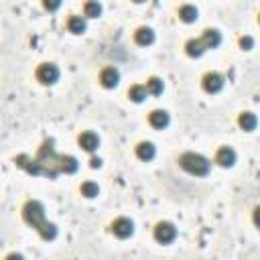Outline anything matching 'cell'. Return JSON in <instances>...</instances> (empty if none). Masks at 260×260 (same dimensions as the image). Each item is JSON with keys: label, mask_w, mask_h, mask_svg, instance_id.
Here are the masks:
<instances>
[{"label": "cell", "mask_w": 260, "mask_h": 260, "mask_svg": "<svg viewBox=\"0 0 260 260\" xmlns=\"http://www.w3.org/2000/svg\"><path fill=\"white\" fill-rule=\"evenodd\" d=\"M179 167H181L185 173L193 175V177H205V175L209 173V169H211V162H209V158H205L203 154L189 150V152H183V154L179 156Z\"/></svg>", "instance_id": "6da1fadb"}, {"label": "cell", "mask_w": 260, "mask_h": 260, "mask_svg": "<svg viewBox=\"0 0 260 260\" xmlns=\"http://www.w3.org/2000/svg\"><path fill=\"white\" fill-rule=\"evenodd\" d=\"M22 219L32 228V230H41L43 225H45V221H47V215H45V207H43V203L41 201H37V199H30V201H26L24 203V207H22Z\"/></svg>", "instance_id": "7a4b0ae2"}, {"label": "cell", "mask_w": 260, "mask_h": 260, "mask_svg": "<svg viewBox=\"0 0 260 260\" xmlns=\"http://www.w3.org/2000/svg\"><path fill=\"white\" fill-rule=\"evenodd\" d=\"M37 79H39V83H43V85H53V83H57V79H59V67L55 65V63H41L39 67H37Z\"/></svg>", "instance_id": "3957f363"}, {"label": "cell", "mask_w": 260, "mask_h": 260, "mask_svg": "<svg viewBox=\"0 0 260 260\" xmlns=\"http://www.w3.org/2000/svg\"><path fill=\"white\" fill-rule=\"evenodd\" d=\"M152 234H154V240L158 244H171L177 238V228L171 221H158L154 225V232Z\"/></svg>", "instance_id": "277c9868"}, {"label": "cell", "mask_w": 260, "mask_h": 260, "mask_svg": "<svg viewBox=\"0 0 260 260\" xmlns=\"http://www.w3.org/2000/svg\"><path fill=\"white\" fill-rule=\"evenodd\" d=\"M110 230H112V234H114L116 238L126 240V238H130V236L134 234V221H132L130 217H116V219L110 223Z\"/></svg>", "instance_id": "5b68a950"}, {"label": "cell", "mask_w": 260, "mask_h": 260, "mask_svg": "<svg viewBox=\"0 0 260 260\" xmlns=\"http://www.w3.org/2000/svg\"><path fill=\"white\" fill-rule=\"evenodd\" d=\"M201 85H203V89H205L207 93H217V91L223 89L225 79H223V75L217 73V71H207V73L201 77Z\"/></svg>", "instance_id": "8992f818"}, {"label": "cell", "mask_w": 260, "mask_h": 260, "mask_svg": "<svg viewBox=\"0 0 260 260\" xmlns=\"http://www.w3.org/2000/svg\"><path fill=\"white\" fill-rule=\"evenodd\" d=\"M100 83L106 87V89H114L118 83H120V71L116 67H104L100 71Z\"/></svg>", "instance_id": "52a82bcc"}, {"label": "cell", "mask_w": 260, "mask_h": 260, "mask_svg": "<svg viewBox=\"0 0 260 260\" xmlns=\"http://www.w3.org/2000/svg\"><path fill=\"white\" fill-rule=\"evenodd\" d=\"M77 142L85 152H95L98 146H100V136L95 132H91V130H85V132H81L77 136Z\"/></svg>", "instance_id": "ba28073f"}, {"label": "cell", "mask_w": 260, "mask_h": 260, "mask_svg": "<svg viewBox=\"0 0 260 260\" xmlns=\"http://www.w3.org/2000/svg\"><path fill=\"white\" fill-rule=\"evenodd\" d=\"M215 162L219 167H223V169L234 167V162H236V150L232 146H219L217 152H215Z\"/></svg>", "instance_id": "9c48e42d"}, {"label": "cell", "mask_w": 260, "mask_h": 260, "mask_svg": "<svg viewBox=\"0 0 260 260\" xmlns=\"http://www.w3.org/2000/svg\"><path fill=\"white\" fill-rule=\"evenodd\" d=\"M55 167H57V173H65V175H71V173H75L77 171V158L75 156H71V154H59L57 156V162H55Z\"/></svg>", "instance_id": "30bf717a"}, {"label": "cell", "mask_w": 260, "mask_h": 260, "mask_svg": "<svg viewBox=\"0 0 260 260\" xmlns=\"http://www.w3.org/2000/svg\"><path fill=\"white\" fill-rule=\"evenodd\" d=\"M199 41L203 43L205 51H207V49H217L219 43H221V32H219L217 28H205V30L201 32Z\"/></svg>", "instance_id": "8fae6325"}, {"label": "cell", "mask_w": 260, "mask_h": 260, "mask_svg": "<svg viewBox=\"0 0 260 260\" xmlns=\"http://www.w3.org/2000/svg\"><path fill=\"white\" fill-rule=\"evenodd\" d=\"M134 152H136V156H138L142 162H148V160H152V158L156 156V146H154L150 140H142V142L136 144Z\"/></svg>", "instance_id": "7c38bea8"}, {"label": "cell", "mask_w": 260, "mask_h": 260, "mask_svg": "<svg viewBox=\"0 0 260 260\" xmlns=\"http://www.w3.org/2000/svg\"><path fill=\"white\" fill-rule=\"evenodd\" d=\"M169 122H171V118H169V112H167V110H152V112L148 114V124H150L152 128H156V130L167 128Z\"/></svg>", "instance_id": "4fadbf2b"}, {"label": "cell", "mask_w": 260, "mask_h": 260, "mask_svg": "<svg viewBox=\"0 0 260 260\" xmlns=\"http://www.w3.org/2000/svg\"><path fill=\"white\" fill-rule=\"evenodd\" d=\"M134 41H136V45H140V47H148V45L154 43V30H152L150 26H138V28L134 30Z\"/></svg>", "instance_id": "5bb4252c"}, {"label": "cell", "mask_w": 260, "mask_h": 260, "mask_svg": "<svg viewBox=\"0 0 260 260\" xmlns=\"http://www.w3.org/2000/svg\"><path fill=\"white\" fill-rule=\"evenodd\" d=\"M85 28H87V20H85L83 16L71 14V16L67 18V30H69V32H73V35H83Z\"/></svg>", "instance_id": "9a60e30c"}, {"label": "cell", "mask_w": 260, "mask_h": 260, "mask_svg": "<svg viewBox=\"0 0 260 260\" xmlns=\"http://www.w3.org/2000/svg\"><path fill=\"white\" fill-rule=\"evenodd\" d=\"M177 14H179V18L183 20V22H195L197 20V16H199V10L193 6V4H181L179 6V10H177Z\"/></svg>", "instance_id": "2e32d148"}, {"label": "cell", "mask_w": 260, "mask_h": 260, "mask_svg": "<svg viewBox=\"0 0 260 260\" xmlns=\"http://www.w3.org/2000/svg\"><path fill=\"white\" fill-rule=\"evenodd\" d=\"M256 124H258V118H256L254 112H242V114L238 116V126H240L242 130H246V132H252V130L256 128Z\"/></svg>", "instance_id": "e0dca14e"}, {"label": "cell", "mask_w": 260, "mask_h": 260, "mask_svg": "<svg viewBox=\"0 0 260 260\" xmlns=\"http://www.w3.org/2000/svg\"><path fill=\"white\" fill-rule=\"evenodd\" d=\"M185 53H187L189 57L197 59V57H201V55L205 53V47H203V43H201L199 39H189V41L185 43Z\"/></svg>", "instance_id": "ac0fdd59"}, {"label": "cell", "mask_w": 260, "mask_h": 260, "mask_svg": "<svg viewBox=\"0 0 260 260\" xmlns=\"http://www.w3.org/2000/svg\"><path fill=\"white\" fill-rule=\"evenodd\" d=\"M144 89H146V93L148 95H160L162 93V89H165V83H162V79L160 77H148L146 79V83H144Z\"/></svg>", "instance_id": "d6986e66"}, {"label": "cell", "mask_w": 260, "mask_h": 260, "mask_svg": "<svg viewBox=\"0 0 260 260\" xmlns=\"http://www.w3.org/2000/svg\"><path fill=\"white\" fill-rule=\"evenodd\" d=\"M146 89H144V85L142 83H134V85H130V89H128V98L134 102V104H140V102H144L146 100Z\"/></svg>", "instance_id": "ffe728a7"}, {"label": "cell", "mask_w": 260, "mask_h": 260, "mask_svg": "<svg viewBox=\"0 0 260 260\" xmlns=\"http://www.w3.org/2000/svg\"><path fill=\"white\" fill-rule=\"evenodd\" d=\"M100 14H102V4H100V2L89 0V2L83 4V18H85V20H87V18H98Z\"/></svg>", "instance_id": "44dd1931"}, {"label": "cell", "mask_w": 260, "mask_h": 260, "mask_svg": "<svg viewBox=\"0 0 260 260\" xmlns=\"http://www.w3.org/2000/svg\"><path fill=\"white\" fill-rule=\"evenodd\" d=\"M79 193H81L83 197H87V199H93V197L100 193V187H98V183H93V181H83V183L79 185Z\"/></svg>", "instance_id": "7402d4cb"}, {"label": "cell", "mask_w": 260, "mask_h": 260, "mask_svg": "<svg viewBox=\"0 0 260 260\" xmlns=\"http://www.w3.org/2000/svg\"><path fill=\"white\" fill-rule=\"evenodd\" d=\"M39 236H41L45 242L55 240V238H57V225H55V223H51V221H45V225L39 230Z\"/></svg>", "instance_id": "603a6c76"}, {"label": "cell", "mask_w": 260, "mask_h": 260, "mask_svg": "<svg viewBox=\"0 0 260 260\" xmlns=\"http://www.w3.org/2000/svg\"><path fill=\"white\" fill-rule=\"evenodd\" d=\"M240 47H242L244 51H250V49L254 47V39H252L250 35H244V37H240Z\"/></svg>", "instance_id": "cb8c5ba5"}, {"label": "cell", "mask_w": 260, "mask_h": 260, "mask_svg": "<svg viewBox=\"0 0 260 260\" xmlns=\"http://www.w3.org/2000/svg\"><path fill=\"white\" fill-rule=\"evenodd\" d=\"M89 167H91V169H100V167H102V158H100V156H91V158H89Z\"/></svg>", "instance_id": "d4e9b609"}, {"label": "cell", "mask_w": 260, "mask_h": 260, "mask_svg": "<svg viewBox=\"0 0 260 260\" xmlns=\"http://www.w3.org/2000/svg\"><path fill=\"white\" fill-rule=\"evenodd\" d=\"M4 260H24V256H22L20 252H10V254H8Z\"/></svg>", "instance_id": "484cf974"}, {"label": "cell", "mask_w": 260, "mask_h": 260, "mask_svg": "<svg viewBox=\"0 0 260 260\" xmlns=\"http://www.w3.org/2000/svg\"><path fill=\"white\" fill-rule=\"evenodd\" d=\"M43 6H45L47 10H57V8L61 6V2H49V0H47V2L43 4Z\"/></svg>", "instance_id": "4316f807"}]
</instances>
